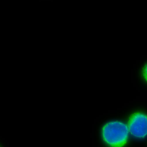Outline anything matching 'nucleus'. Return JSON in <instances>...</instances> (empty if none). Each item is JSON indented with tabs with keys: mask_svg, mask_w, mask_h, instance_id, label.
Segmentation results:
<instances>
[{
	"mask_svg": "<svg viewBox=\"0 0 147 147\" xmlns=\"http://www.w3.org/2000/svg\"><path fill=\"white\" fill-rule=\"evenodd\" d=\"M128 127L134 136L139 138L147 136V115L140 112L133 114L129 117Z\"/></svg>",
	"mask_w": 147,
	"mask_h": 147,
	"instance_id": "f03ea898",
	"label": "nucleus"
},
{
	"mask_svg": "<svg viewBox=\"0 0 147 147\" xmlns=\"http://www.w3.org/2000/svg\"><path fill=\"white\" fill-rule=\"evenodd\" d=\"M142 75L144 79L147 82V64L145 65L142 69Z\"/></svg>",
	"mask_w": 147,
	"mask_h": 147,
	"instance_id": "7ed1b4c3",
	"label": "nucleus"
},
{
	"mask_svg": "<svg viewBox=\"0 0 147 147\" xmlns=\"http://www.w3.org/2000/svg\"><path fill=\"white\" fill-rule=\"evenodd\" d=\"M129 133L128 126L117 121L108 122L102 129L103 139L110 147H124L127 144Z\"/></svg>",
	"mask_w": 147,
	"mask_h": 147,
	"instance_id": "f257e3e1",
	"label": "nucleus"
}]
</instances>
